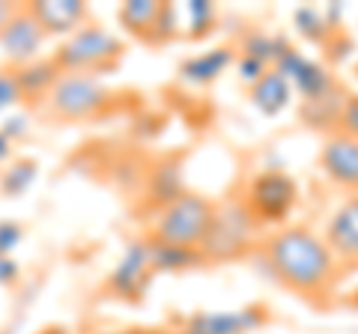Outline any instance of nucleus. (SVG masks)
I'll return each instance as SVG.
<instances>
[{
  "mask_svg": "<svg viewBox=\"0 0 358 334\" xmlns=\"http://www.w3.org/2000/svg\"><path fill=\"white\" fill-rule=\"evenodd\" d=\"M257 257L268 277L308 302L326 305L341 281V260L329 242L301 224H284L263 239Z\"/></svg>",
  "mask_w": 358,
  "mask_h": 334,
  "instance_id": "1",
  "label": "nucleus"
},
{
  "mask_svg": "<svg viewBox=\"0 0 358 334\" xmlns=\"http://www.w3.org/2000/svg\"><path fill=\"white\" fill-rule=\"evenodd\" d=\"M122 54H126V42H122L114 30H108L96 21H87L78 27L72 36H66L51 60L57 63L60 72H75V75H99L114 72Z\"/></svg>",
  "mask_w": 358,
  "mask_h": 334,
  "instance_id": "2",
  "label": "nucleus"
},
{
  "mask_svg": "<svg viewBox=\"0 0 358 334\" xmlns=\"http://www.w3.org/2000/svg\"><path fill=\"white\" fill-rule=\"evenodd\" d=\"M212 215H215V203L209 197L185 191L159 209L152 224V239L164 245H179V248H200L209 233Z\"/></svg>",
  "mask_w": 358,
  "mask_h": 334,
  "instance_id": "3",
  "label": "nucleus"
},
{
  "mask_svg": "<svg viewBox=\"0 0 358 334\" xmlns=\"http://www.w3.org/2000/svg\"><path fill=\"white\" fill-rule=\"evenodd\" d=\"M299 182L287 170H260L251 176L245 185V194L239 197L245 212L251 215V221L260 227H284L287 218L293 215V209L299 206Z\"/></svg>",
  "mask_w": 358,
  "mask_h": 334,
  "instance_id": "4",
  "label": "nucleus"
},
{
  "mask_svg": "<svg viewBox=\"0 0 358 334\" xmlns=\"http://www.w3.org/2000/svg\"><path fill=\"white\" fill-rule=\"evenodd\" d=\"M51 114L69 122L81 119H96L114 105V90L102 81L99 75H75V72H60L57 84L45 96Z\"/></svg>",
  "mask_w": 358,
  "mask_h": 334,
  "instance_id": "5",
  "label": "nucleus"
},
{
  "mask_svg": "<svg viewBox=\"0 0 358 334\" xmlns=\"http://www.w3.org/2000/svg\"><path fill=\"white\" fill-rule=\"evenodd\" d=\"M257 239V224L251 215L245 212L242 200H230V203L215 206L209 233L200 251H203L206 263H227V260H242L254 251Z\"/></svg>",
  "mask_w": 358,
  "mask_h": 334,
  "instance_id": "6",
  "label": "nucleus"
},
{
  "mask_svg": "<svg viewBox=\"0 0 358 334\" xmlns=\"http://www.w3.org/2000/svg\"><path fill=\"white\" fill-rule=\"evenodd\" d=\"M275 69L281 72L293 93H299V102H310V99H320V96H329L338 90V78L331 75V69L322 60H313L308 54H301L299 48L289 45L281 57H278Z\"/></svg>",
  "mask_w": 358,
  "mask_h": 334,
  "instance_id": "7",
  "label": "nucleus"
},
{
  "mask_svg": "<svg viewBox=\"0 0 358 334\" xmlns=\"http://www.w3.org/2000/svg\"><path fill=\"white\" fill-rule=\"evenodd\" d=\"M152 263H150V248L147 239H131L122 251V257L117 260L114 272L108 277V296L120 298V302H141L147 286L152 281Z\"/></svg>",
  "mask_w": 358,
  "mask_h": 334,
  "instance_id": "8",
  "label": "nucleus"
},
{
  "mask_svg": "<svg viewBox=\"0 0 358 334\" xmlns=\"http://www.w3.org/2000/svg\"><path fill=\"white\" fill-rule=\"evenodd\" d=\"M45 42H48V36H45V30L36 24V18L30 15L27 3H18L13 18L0 27V54H3V60H9L15 69L39 60Z\"/></svg>",
  "mask_w": 358,
  "mask_h": 334,
  "instance_id": "9",
  "label": "nucleus"
},
{
  "mask_svg": "<svg viewBox=\"0 0 358 334\" xmlns=\"http://www.w3.org/2000/svg\"><path fill=\"white\" fill-rule=\"evenodd\" d=\"M268 322L263 305H248L239 310H200L192 314L176 334H251Z\"/></svg>",
  "mask_w": 358,
  "mask_h": 334,
  "instance_id": "10",
  "label": "nucleus"
},
{
  "mask_svg": "<svg viewBox=\"0 0 358 334\" xmlns=\"http://www.w3.org/2000/svg\"><path fill=\"white\" fill-rule=\"evenodd\" d=\"M317 161L322 176L334 188H341L352 197L358 194V140L341 135V131H331V135L322 138Z\"/></svg>",
  "mask_w": 358,
  "mask_h": 334,
  "instance_id": "11",
  "label": "nucleus"
},
{
  "mask_svg": "<svg viewBox=\"0 0 358 334\" xmlns=\"http://www.w3.org/2000/svg\"><path fill=\"white\" fill-rule=\"evenodd\" d=\"M27 9L45 30V36L66 39L90 21V6L84 0H36V3H27Z\"/></svg>",
  "mask_w": 358,
  "mask_h": 334,
  "instance_id": "12",
  "label": "nucleus"
},
{
  "mask_svg": "<svg viewBox=\"0 0 358 334\" xmlns=\"http://www.w3.org/2000/svg\"><path fill=\"white\" fill-rule=\"evenodd\" d=\"M236 63V48L233 45H215V48H206V51H197L192 57H185L179 63V81L192 84V87H209L215 84L218 78Z\"/></svg>",
  "mask_w": 358,
  "mask_h": 334,
  "instance_id": "13",
  "label": "nucleus"
},
{
  "mask_svg": "<svg viewBox=\"0 0 358 334\" xmlns=\"http://www.w3.org/2000/svg\"><path fill=\"white\" fill-rule=\"evenodd\" d=\"M329 248L341 263H358V194L334 209L326 227Z\"/></svg>",
  "mask_w": 358,
  "mask_h": 334,
  "instance_id": "14",
  "label": "nucleus"
},
{
  "mask_svg": "<svg viewBox=\"0 0 358 334\" xmlns=\"http://www.w3.org/2000/svg\"><path fill=\"white\" fill-rule=\"evenodd\" d=\"M248 99L263 117L272 119V117H281L284 110L293 105V87H289V81L275 66H268L260 75V81H254L248 87Z\"/></svg>",
  "mask_w": 358,
  "mask_h": 334,
  "instance_id": "15",
  "label": "nucleus"
},
{
  "mask_svg": "<svg viewBox=\"0 0 358 334\" xmlns=\"http://www.w3.org/2000/svg\"><path fill=\"white\" fill-rule=\"evenodd\" d=\"M162 15V0H129L120 6V24L126 33H131L134 39L152 45L155 42V24Z\"/></svg>",
  "mask_w": 358,
  "mask_h": 334,
  "instance_id": "16",
  "label": "nucleus"
},
{
  "mask_svg": "<svg viewBox=\"0 0 358 334\" xmlns=\"http://www.w3.org/2000/svg\"><path fill=\"white\" fill-rule=\"evenodd\" d=\"M343 99H346L343 87H338V90L329 93V96L310 99V102H299V117H301V122H305L308 129L322 131V135H331V131H338Z\"/></svg>",
  "mask_w": 358,
  "mask_h": 334,
  "instance_id": "17",
  "label": "nucleus"
},
{
  "mask_svg": "<svg viewBox=\"0 0 358 334\" xmlns=\"http://www.w3.org/2000/svg\"><path fill=\"white\" fill-rule=\"evenodd\" d=\"M147 248L152 272H192L206 266V257L200 248H179V245H164L155 239H147Z\"/></svg>",
  "mask_w": 358,
  "mask_h": 334,
  "instance_id": "18",
  "label": "nucleus"
},
{
  "mask_svg": "<svg viewBox=\"0 0 358 334\" xmlns=\"http://www.w3.org/2000/svg\"><path fill=\"white\" fill-rule=\"evenodd\" d=\"M15 78H18V87H21V93L27 96H48V90L54 84H57V78H60V69H57V63H54L51 57H39V60H33L27 66H21V69H15Z\"/></svg>",
  "mask_w": 358,
  "mask_h": 334,
  "instance_id": "19",
  "label": "nucleus"
},
{
  "mask_svg": "<svg viewBox=\"0 0 358 334\" xmlns=\"http://www.w3.org/2000/svg\"><path fill=\"white\" fill-rule=\"evenodd\" d=\"M287 48H289V42L284 36H272V33H266V30H251V33H245L239 54L260 60L266 66H275L278 57H281Z\"/></svg>",
  "mask_w": 358,
  "mask_h": 334,
  "instance_id": "20",
  "label": "nucleus"
},
{
  "mask_svg": "<svg viewBox=\"0 0 358 334\" xmlns=\"http://www.w3.org/2000/svg\"><path fill=\"white\" fill-rule=\"evenodd\" d=\"M36 176H39V164L33 159H13L0 173V191L6 197H21L24 191H30Z\"/></svg>",
  "mask_w": 358,
  "mask_h": 334,
  "instance_id": "21",
  "label": "nucleus"
},
{
  "mask_svg": "<svg viewBox=\"0 0 358 334\" xmlns=\"http://www.w3.org/2000/svg\"><path fill=\"white\" fill-rule=\"evenodd\" d=\"M293 24H296L299 36L305 42H310V45H322V42L334 33V27L326 21L320 6H299L293 13Z\"/></svg>",
  "mask_w": 358,
  "mask_h": 334,
  "instance_id": "22",
  "label": "nucleus"
},
{
  "mask_svg": "<svg viewBox=\"0 0 358 334\" xmlns=\"http://www.w3.org/2000/svg\"><path fill=\"white\" fill-rule=\"evenodd\" d=\"M218 24V6L212 0H188L185 3V36L206 39Z\"/></svg>",
  "mask_w": 358,
  "mask_h": 334,
  "instance_id": "23",
  "label": "nucleus"
},
{
  "mask_svg": "<svg viewBox=\"0 0 358 334\" xmlns=\"http://www.w3.org/2000/svg\"><path fill=\"white\" fill-rule=\"evenodd\" d=\"M179 194H185L182 188V173H179L176 164H162L159 170L152 173V197L159 200V209L167 206L171 200H176Z\"/></svg>",
  "mask_w": 358,
  "mask_h": 334,
  "instance_id": "24",
  "label": "nucleus"
},
{
  "mask_svg": "<svg viewBox=\"0 0 358 334\" xmlns=\"http://www.w3.org/2000/svg\"><path fill=\"white\" fill-rule=\"evenodd\" d=\"M322 57H326V66L331 69V66H338V63H343L346 57H350V54L355 51V39L350 36V33H346L343 27L341 30H334L331 36L322 42Z\"/></svg>",
  "mask_w": 358,
  "mask_h": 334,
  "instance_id": "25",
  "label": "nucleus"
},
{
  "mask_svg": "<svg viewBox=\"0 0 358 334\" xmlns=\"http://www.w3.org/2000/svg\"><path fill=\"white\" fill-rule=\"evenodd\" d=\"M182 27H179V13L173 3H162V15H159V24H155V42L152 45H167V42H173Z\"/></svg>",
  "mask_w": 358,
  "mask_h": 334,
  "instance_id": "26",
  "label": "nucleus"
},
{
  "mask_svg": "<svg viewBox=\"0 0 358 334\" xmlns=\"http://www.w3.org/2000/svg\"><path fill=\"white\" fill-rule=\"evenodd\" d=\"M338 131L358 140V93H346L343 108H341V119H338Z\"/></svg>",
  "mask_w": 358,
  "mask_h": 334,
  "instance_id": "27",
  "label": "nucleus"
},
{
  "mask_svg": "<svg viewBox=\"0 0 358 334\" xmlns=\"http://www.w3.org/2000/svg\"><path fill=\"white\" fill-rule=\"evenodd\" d=\"M21 99H24V93H21V87H18L15 69H13V72L0 69V110L15 108V105L21 102Z\"/></svg>",
  "mask_w": 358,
  "mask_h": 334,
  "instance_id": "28",
  "label": "nucleus"
},
{
  "mask_svg": "<svg viewBox=\"0 0 358 334\" xmlns=\"http://www.w3.org/2000/svg\"><path fill=\"white\" fill-rule=\"evenodd\" d=\"M21 239H24L21 224H15V221H0V254H3V257H13V251L21 245Z\"/></svg>",
  "mask_w": 358,
  "mask_h": 334,
  "instance_id": "29",
  "label": "nucleus"
},
{
  "mask_svg": "<svg viewBox=\"0 0 358 334\" xmlns=\"http://www.w3.org/2000/svg\"><path fill=\"white\" fill-rule=\"evenodd\" d=\"M233 66H236V72H239V78H242V81L245 84H254V81H260V75L268 69V66L266 63H260V60H254V57H245V54H236V63H233Z\"/></svg>",
  "mask_w": 358,
  "mask_h": 334,
  "instance_id": "30",
  "label": "nucleus"
},
{
  "mask_svg": "<svg viewBox=\"0 0 358 334\" xmlns=\"http://www.w3.org/2000/svg\"><path fill=\"white\" fill-rule=\"evenodd\" d=\"M0 131H3V135L13 143H18L30 131V119L24 114H13V117H6L3 122H0Z\"/></svg>",
  "mask_w": 358,
  "mask_h": 334,
  "instance_id": "31",
  "label": "nucleus"
},
{
  "mask_svg": "<svg viewBox=\"0 0 358 334\" xmlns=\"http://www.w3.org/2000/svg\"><path fill=\"white\" fill-rule=\"evenodd\" d=\"M18 277H21V269H18L15 257H3V254H0V286H13Z\"/></svg>",
  "mask_w": 358,
  "mask_h": 334,
  "instance_id": "32",
  "label": "nucleus"
},
{
  "mask_svg": "<svg viewBox=\"0 0 358 334\" xmlns=\"http://www.w3.org/2000/svg\"><path fill=\"white\" fill-rule=\"evenodd\" d=\"M13 150H15V143L9 140L3 131H0V164H9V161H13Z\"/></svg>",
  "mask_w": 358,
  "mask_h": 334,
  "instance_id": "33",
  "label": "nucleus"
},
{
  "mask_svg": "<svg viewBox=\"0 0 358 334\" xmlns=\"http://www.w3.org/2000/svg\"><path fill=\"white\" fill-rule=\"evenodd\" d=\"M15 9H18V3H9V0H0V27H3L6 21L13 18Z\"/></svg>",
  "mask_w": 358,
  "mask_h": 334,
  "instance_id": "34",
  "label": "nucleus"
},
{
  "mask_svg": "<svg viewBox=\"0 0 358 334\" xmlns=\"http://www.w3.org/2000/svg\"><path fill=\"white\" fill-rule=\"evenodd\" d=\"M36 334H72L66 326H60V322H51V326H45V328H39Z\"/></svg>",
  "mask_w": 358,
  "mask_h": 334,
  "instance_id": "35",
  "label": "nucleus"
},
{
  "mask_svg": "<svg viewBox=\"0 0 358 334\" xmlns=\"http://www.w3.org/2000/svg\"><path fill=\"white\" fill-rule=\"evenodd\" d=\"M102 334H162L152 328H117V331H102Z\"/></svg>",
  "mask_w": 358,
  "mask_h": 334,
  "instance_id": "36",
  "label": "nucleus"
},
{
  "mask_svg": "<svg viewBox=\"0 0 358 334\" xmlns=\"http://www.w3.org/2000/svg\"><path fill=\"white\" fill-rule=\"evenodd\" d=\"M346 305H350V307H358V286L352 289L350 296H346Z\"/></svg>",
  "mask_w": 358,
  "mask_h": 334,
  "instance_id": "37",
  "label": "nucleus"
},
{
  "mask_svg": "<svg viewBox=\"0 0 358 334\" xmlns=\"http://www.w3.org/2000/svg\"><path fill=\"white\" fill-rule=\"evenodd\" d=\"M350 78H352V84L358 87V57H355V63H352V69H350ZM358 93V90H355Z\"/></svg>",
  "mask_w": 358,
  "mask_h": 334,
  "instance_id": "38",
  "label": "nucleus"
}]
</instances>
